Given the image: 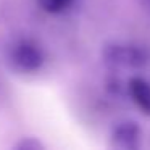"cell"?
<instances>
[{"label": "cell", "instance_id": "obj_3", "mask_svg": "<svg viewBox=\"0 0 150 150\" xmlns=\"http://www.w3.org/2000/svg\"><path fill=\"white\" fill-rule=\"evenodd\" d=\"M111 145L120 150H136L140 145V129L134 121L118 123L111 131Z\"/></svg>", "mask_w": 150, "mask_h": 150}, {"label": "cell", "instance_id": "obj_5", "mask_svg": "<svg viewBox=\"0 0 150 150\" xmlns=\"http://www.w3.org/2000/svg\"><path fill=\"white\" fill-rule=\"evenodd\" d=\"M39 4L44 10L50 11V13H58L71 4V0H39Z\"/></svg>", "mask_w": 150, "mask_h": 150}, {"label": "cell", "instance_id": "obj_2", "mask_svg": "<svg viewBox=\"0 0 150 150\" xmlns=\"http://www.w3.org/2000/svg\"><path fill=\"white\" fill-rule=\"evenodd\" d=\"M10 58L11 63L18 69H21L24 73H36L42 68L45 57H44L42 49L36 42L23 39L11 47Z\"/></svg>", "mask_w": 150, "mask_h": 150}, {"label": "cell", "instance_id": "obj_4", "mask_svg": "<svg viewBox=\"0 0 150 150\" xmlns=\"http://www.w3.org/2000/svg\"><path fill=\"white\" fill-rule=\"evenodd\" d=\"M129 94L136 105L150 116V82L144 78H131L129 81Z\"/></svg>", "mask_w": 150, "mask_h": 150}, {"label": "cell", "instance_id": "obj_6", "mask_svg": "<svg viewBox=\"0 0 150 150\" xmlns=\"http://www.w3.org/2000/svg\"><path fill=\"white\" fill-rule=\"evenodd\" d=\"M18 149H23V150H39L42 149V144L37 142L36 139H26L18 145Z\"/></svg>", "mask_w": 150, "mask_h": 150}, {"label": "cell", "instance_id": "obj_1", "mask_svg": "<svg viewBox=\"0 0 150 150\" xmlns=\"http://www.w3.org/2000/svg\"><path fill=\"white\" fill-rule=\"evenodd\" d=\"M105 63L118 69H137L147 65L149 52L134 44H110L102 52Z\"/></svg>", "mask_w": 150, "mask_h": 150}, {"label": "cell", "instance_id": "obj_7", "mask_svg": "<svg viewBox=\"0 0 150 150\" xmlns=\"http://www.w3.org/2000/svg\"><path fill=\"white\" fill-rule=\"evenodd\" d=\"M149 4H150V0H149Z\"/></svg>", "mask_w": 150, "mask_h": 150}]
</instances>
